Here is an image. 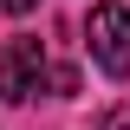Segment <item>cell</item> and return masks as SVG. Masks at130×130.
I'll return each mask as SVG.
<instances>
[{
  "instance_id": "1",
  "label": "cell",
  "mask_w": 130,
  "mask_h": 130,
  "mask_svg": "<svg viewBox=\"0 0 130 130\" xmlns=\"http://www.w3.org/2000/svg\"><path fill=\"white\" fill-rule=\"evenodd\" d=\"M85 46H91V59L104 65L111 78H130V7L98 0L91 20H85Z\"/></svg>"
},
{
  "instance_id": "2",
  "label": "cell",
  "mask_w": 130,
  "mask_h": 130,
  "mask_svg": "<svg viewBox=\"0 0 130 130\" xmlns=\"http://www.w3.org/2000/svg\"><path fill=\"white\" fill-rule=\"evenodd\" d=\"M46 78V46L39 39H7V65H0V98H32Z\"/></svg>"
},
{
  "instance_id": "3",
  "label": "cell",
  "mask_w": 130,
  "mask_h": 130,
  "mask_svg": "<svg viewBox=\"0 0 130 130\" xmlns=\"http://www.w3.org/2000/svg\"><path fill=\"white\" fill-rule=\"evenodd\" d=\"M46 85L59 98H72V91H78V72H72V65H46Z\"/></svg>"
},
{
  "instance_id": "4",
  "label": "cell",
  "mask_w": 130,
  "mask_h": 130,
  "mask_svg": "<svg viewBox=\"0 0 130 130\" xmlns=\"http://www.w3.org/2000/svg\"><path fill=\"white\" fill-rule=\"evenodd\" d=\"M98 130H130V104H117V111H104V117H98Z\"/></svg>"
},
{
  "instance_id": "5",
  "label": "cell",
  "mask_w": 130,
  "mask_h": 130,
  "mask_svg": "<svg viewBox=\"0 0 130 130\" xmlns=\"http://www.w3.org/2000/svg\"><path fill=\"white\" fill-rule=\"evenodd\" d=\"M0 7H7V13H32L39 0H0Z\"/></svg>"
}]
</instances>
